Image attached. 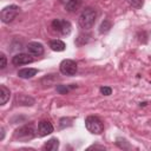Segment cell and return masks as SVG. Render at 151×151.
Instances as JSON below:
<instances>
[{"label": "cell", "instance_id": "cell-1", "mask_svg": "<svg viewBox=\"0 0 151 151\" xmlns=\"http://www.w3.org/2000/svg\"><path fill=\"white\" fill-rule=\"evenodd\" d=\"M96 18H97V12H96V9H93L92 7H86V8L81 12V14H80L78 21H79V25H80L81 28H84V29H90V28L94 25Z\"/></svg>", "mask_w": 151, "mask_h": 151}, {"label": "cell", "instance_id": "cell-2", "mask_svg": "<svg viewBox=\"0 0 151 151\" xmlns=\"http://www.w3.org/2000/svg\"><path fill=\"white\" fill-rule=\"evenodd\" d=\"M85 126L93 134H100L104 131V124H103V122L98 117H96V116H88V117H86V119H85Z\"/></svg>", "mask_w": 151, "mask_h": 151}, {"label": "cell", "instance_id": "cell-3", "mask_svg": "<svg viewBox=\"0 0 151 151\" xmlns=\"http://www.w3.org/2000/svg\"><path fill=\"white\" fill-rule=\"evenodd\" d=\"M34 136H35V131H34V127H33L32 124L24 125V126L17 129L15 132H14V138L18 139V140H21V142L31 140Z\"/></svg>", "mask_w": 151, "mask_h": 151}, {"label": "cell", "instance_id": "cell-4", "mask_svg": "<svg viewBox=\"0 0 151 151\" xmlns=\"http://www.w3.org/2000/svg\"><path fill=\"white\" fill-rule=\"evenodd\" d=\"M19 7L17 5H9V6H6L2 8L1 13H0V18H1V21L5 22V24H8L11 21H13V19L18 15L19 13Z\"/></svg>", "mask_w": 151, "mask_h": 151}, {"label": "cell", "instance_id": "cell-5", "mask_svg": "<svg viewBox=\"0 0 151 151\" xmlns=\"http://www.w3.org/2000/svg\"><path fill=\"white\" fill-rule=\"evenodd\" d=\"M52 28L60 33L61 35H68L71 33V29H72V26L70 24V21L67 20H64V19H54L52 21Z\"/></svg>", "mask_w": 151, "mask_h": 151}, {"label": "cell", "instance_id": "cell-6", "mask_svg": "<svg viewBox=\"0 0 151 151\" xmlns=\"http://www.w3.org/2000/svg\"><path fill=\"white\" fill-rule=\"evenodd\" d=\"M59 68H60V72L65 76H74L78 67H77L76 61H73L71 59H65L60 63Z\"/></svg>", "mask_w": 151, "mask_h": 151}, {"label": "cell", "instance_id": "cell-7", "mask_svg": "<svg viewBox=\"0 0 151 151\" xmlns=\"http://www.w3.org/2000/svg\"><path fill=\"white\" fill-rule=\"evenodd\" d=\"M33 61V58L29 55V54H26V53H18L13 57L12 59V63L13 65L15 66H21V65H26V64H29Z\"/></svg>", "mask_w": 151, "mask_h": 151}, {"label": "cell", "instance_id": "cell-8", "mask_svg": "<svg viewBox=\"0 0 151 151\" xmlns=\"http://www.w3.org/2000/svg\"><path fill=\"white\" fill-rule=\"evenodd\" d=\"M53 132V125L48 120H41L38 124V134L44 137Z\"/></svg>", "mask_w": 151, "mask_h": 151}, {"label": "cell", "instance_id": "cell-9", "mask_svg": "<svg viewBox=\"0 0 151 151\" xmlns=\"http://www.w3.org/2000/svg\"><path fill=\"white\" fill-rule=\"evenodd\" d=\"M27 51H28L29 54L35 55V57H39V55H42L44 54V46L40 42L32 41V42H28Z\"/></svg>", "mask_w": 151, "mask_h": 151}, {"label": "cell", "instance_id": "cell-10", "mask_svg": "<svg viewBox=\"0 0 151 151\" xmlns=\"http://www.w3.org/2000/svg\"><path fill=\"white\" fill-rule=\"evenodd\" d=\"M37 73H38V70H37V68H31V67H28V68H21V70H19L18 76H19L20 78H22V79H29V78L34 77Z\"/></svg>", "mask_w": 151, "mask_h": 151}, {"label": "cell", "instance_id": "cell-11", "mask_svg": "<svg viewBox=\"0 0 151 151\" xmlns=\"http://www.w3.org/2000/svg\"><path fill=\"white\" fill-rule=\"evenodd\" d=\"M15 103L18 105H33L34 99L28 97V96H26V94H17Z\"/></svg>", "mask_w": 151, "mask_h": 151}, {"label": "cell", "instance_id": "cell-12", "mask_svg": "<svg viewBox=\"0 0 151 151\" xmlns=\"http://www.w3.org/2000/svg\"><path fill=\"white\" fill-rule=\"evenodd\" d=\"M81 6V1L80 0H67L65 4V8L67 12H77Z\"/></svg>", "mask_w": 151, "mask_h": 151}, {"label": "cell", "instance_id": "cell-13", "mask_svg": "<svg viewBox=\"0 0 151 151\" xmlns=\"http://www.w3.org/2000/svg\"><path fill=\"white\" fill-rule=\"evenodd\" d=\"M50 47H51V50H53L55 52H61V51L65 50L66 45H65V42L63 40L55 39V40H51L50 41Z\"/></svg>", "mask_w": 151, "mask_h": 151}, {"label": "cell", "instance_id": "cell-14", "mask_svg": "<svg viewBox=\"0 0 151 151\" xmlns=\"http://www.w3.org/2000/svg\"><path fill=\"white\" fill-rule=\"evenodd\" d=\"M9 96H11L9 90L5 85H1L0 86V104L5 105L7 103V100L9 99Z\"/></svg>", "mask_w": 151, "mask_h": 151}, {"label": "cell", "instance_id": "cell-15", "mask_svg": "<svg viewBox=\"0 0 151 151\" xmlns=\"http://www.w3.org/2000/svg\"><path fill=\"white\" fill-rule=\"evenodd\" d=\"M58 147H59V140H58L57 138L50 139V140L46 142L45 145H44V149L47 150V151H55V150H58Z\"/></svg>", "mask_w": 151, "mask_h": 151}, {"label": "cell", "instance_id": "cell-16", "mask_svg": "<svg viewBox=\"0 0 151 151\" xmlns=\"http://www.w3.org/2000/svg\"><path fill=\"white\" fill-rule=\"evenodd\" d=\"M110 28H111V22H110L109 20H104V21L101 22L100 27H99V32H100V33H106V32L110 31Z\"/></svg>", "mask_w": 151, "mask_h": 151}, {"label": "cell", "instance_id": "cell-17", "mask_svg": "<svg viewBox=\"0 0 151 151\" xmlns=\"http://www.w3.org/2000/svg\"><path fill=\"white\" fill-rule=\"evenodd\" d=\"M73 87H76V85H72L71 87L65 86V85H58V86H57V91H58L59 93H61V94H65V93H67V92L70 91V88H73Z\"/></svg>", "mask_w": 151, "mask_h": 151}, {"label": "cell", "instance_id": "cell-18", "mask_svg": "<svg viewBox=\"0 0 151 151\" xmlns=\"http://www.w3.org/2000/svg\"><path fill=\"white\" fill-rule=\"evenodd\" d=\"M127 2L133 8H140L143 6V0H127Z\"/></svg>", "mask_w": 151, "mask_h": 151}, {"label": "cell", "instance_id": "cell-19", "mask_svg": "<svg viewBox=\"0 0 151 151\" xmlns=\"http://www.w3.org/2000/svg\"><path fill=\"white\" fill-rule=\"evenodd\" d=\"M100 93L104 96H110L112 93V88L109 86H103V87H100Z\"/></svg>", "mask_w": 151, "mask_h": 151}, {"label": "cell", "instance_id": "cell-20", "mask_svg": "<svg viewBox=\"0 0 151 151\" xmlns=\"http://www.w3.org/2000/svg\"><path fill=\"white\" fill-rule=\"evenodd\" d=\"M0 60H1V63H0V68L2 70V68L6 67V64H7V59H6V55H5L4 53L0 54Z\"/></svg>", "mask_w": 151, "mask_h": 151}, {"label": "cell", "instance_id": "cell-21", "mask_svg": "<svg viewBox=\"0 0 151 151\" xmlns=\"http://www.w3.org/2000/svg\"><path fill=\"white\" fill-rule=\"evenodd\" d=\"M4 136H5V130H4V127H1V137H0L1 140L4 139Z\"/></svg>", "mask_w": 151, "mask_h": 151}]
</instances>
